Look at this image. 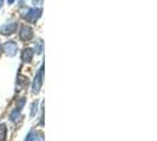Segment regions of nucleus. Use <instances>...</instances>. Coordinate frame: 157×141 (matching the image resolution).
I'll use <instances>...</instances> for the list:
<instances>
[{
  "mask_svg": "<svg viewBox=\"0 0 157 141\" xmlns=\"http://www.w3.org/2000/svg\"><path fill=\"white\" fill-rule=\"evenodd\" d=\"M43 67L38 70V73H37V75H36V79H34V81H33V86H32V92L34 94H38L40 91V88H41V84H43Z\"/></svg>",
  "mask_w": 157,
  "mask_h": 141,
  "instance_id": "1",
  "label": "nucleus"
},
{
  "mask_svg": "<svg viewBox=\"0 0 157 141\" xmlns=\"http://www.w3.org/2000/svg\"><path fill=\"white\" fill-rule=\"evenodd\" d=\"M17 27H18V24L17 23H10L4 25L1 28H0V33L4 34V35H11L17 31Z\"/></svg>",
  "mask_w": 157,
  "mask_h": 141,
  "instance_id": "2",
  "label": "nucleus"
},
{
  "mask_svg": "<svg viewBox=\"0 0 157 141\" xmlns=\"http://www.w3.org/2000/svg\"><path fill=\"white\" fill-rule=\"evenodd\" d=\"M33 38V31L30 26H24L20 31V39L23 41H29Z\"/></svg>",
  "mask_w": 157,
  "mask_h": 141,
  "instance_id": "3",
  "label": "nucleus"
},
{
  "mask_svg": "<svg viewBox=\"0 0 157 141\" xmlns=\"http://www.w3.org/2000/svg\"><path fill=\"white\" fill-rule=\"evenodd\" d=\"M17 51H18V46L14 41H8L5 44V53L10 56H13L16 55Z\"/></svg>",
  "mask_w": 157,
  "mask_h": 141,
  "instance_id": "4",
  "label": "nucleus"
},
{
  "mask_svg": "<svg viewBox=\"0 0 157 141\" xmlns=\"http://www.w3.org/2000/svg\"><path fill=\"white\" fill-rule=\"evenodd\" d=\"M40 13H41V9L30 8V9L27 11V14L25 16V18H26L27 21H36V19L40 16Z\"/></svg>",
  "mask_w": 157,
  "mask_h": 141,
  "instance_id": "5",
  "label": "nucleus"
},
{
  "mask_svg": "<svg viewBox=\"0 0 157 141\" xmlns=\"http://www.w3.org/2000/svg\"><path fill=\"white\" fill-rule=\"evenodd\" d=\"M25 141H44V135L39 131H32L26 136Z\"/></svg>",
  "mask_w": 157,
  "mask_h": 141,
  "instance_id": "6",
  "label": "nucleus"
},
{
  "mask_svg": "<svg viewBox=\"0 0 157 141\" xmlns=\"http://www.w3.org/2000/svg\"><path fill=\"white\" fill-rule=\"evenodd\" d=\"M32 56H33V51L31 48H26L24 49L23 52V61L24 63H30L32 60Z\"/></svg>",
  "mask_w": 157,
  "mask_h": 141,
  "instance_id": "7",
  "label": "nucleus"
},
{
  "mask_svg": "<svg viewBox=\"0 0 157 141\" xmlns=\"http://www.w3.org/2000/svg\"><path fill=\"white\" fill-rule=\"evenodd\" d=\"M7 139V127L5 124L0 125V141H6Z\"/></svg>",
  "mask_w": 157,
  "mask_h": 141,
  "instance_id": "8",
  "label": "nucleus"
},
{
  "mask_svg": "<svg viewBox=\"0 0 157 141\" xmlns=\"http://www.w3.org/2000/svg\"><path fill=\"white\" fill-rule=\"evenodd\" d=\"M36 112H37V102L32 105V110H31V115H32V117L36 114Z\"/></svg>",
  "mask_w": 157,
  "mask_h": 141,
  "instance_id": "9",
  "label": "nucleus"
},
{
  "mask_svg": "<svg viewBox=\"0 0 157 141\" xmlns=\"http://www.w3.org/2000/svg\"><path fill=\"white\" fill-rule=\"evenodd\" d=\"M13 2H14V0H8V4H10V5L13 4Z\"/></svg>",
  "mask_w": 157,
  "mask_h": 141,
  "instance_id": "10",
  "label": "nucleus"
},
{
  "mask_svg": "<svg viewBox=\"0 0 157 141\" xmlns=\"http://www.w3.org/2000/svg\"><path fill=\"white\" fill-rule=\"evenodd\" d=\"M2 2H4V0H0V7L2 6Z\"/></svg>",
  "mask_w": 157,
  "mask_h": 141,
  "instance_id": "11",
  "label": "nucleus"
}]
</instances>
